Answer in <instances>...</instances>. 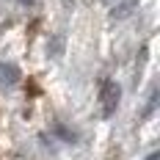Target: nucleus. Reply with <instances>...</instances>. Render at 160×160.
<instances>
[{
  "mask_svg": "<svg viewBox=\"0 0 160 160\" xmlns=\"http://www.w3.org/2000/svg\"><path fill=\"white\" fill-rule=\"evenodd\" d=\"M99 99H102V113H105V116H113L116 108H119V99H122V88H119V83L105 80V83H102V94H99Z\"/></svg>",
  "mask_w": 160,
  "mask_h": 160,
  "instance_id": "obj_1",
  "label": "nucleus"
},
{
  "mask_svg": "<svg viewBox=\"0 0 160 160\" xmlns=\"http://www.w3.org/2000/svg\"><path fill=\"white\" fill-rule=\"evenodd\" d=\"M17 80H19V69H17L14 64H0V83L14 86Z\"/></svg>",
  "mask_w": 160,
  "mask_h": 160,
  "instance_id": "obj_2",
  "label": "nucleus"
},
{
  "mask_svg": "<svg viewBox=\"0 0 160 160\" xmlns=\"http://www.w3.org/2000/svg\"><path fill=\"white\" fill-rule=\"evenodd\" d=\"M155 105H158V91H152V97H149V105H146V111H144V119H146V116H152Z\"/></svg>",
  "mask_w": 160,
  "mask_h": 160,
  "instance_id": "obj_3",
  "label": "nucleus"
},
{
  "mask_svg": "<svg viewBox=\"0 0 160 160\" xmlns=\"http://www.w3.org/2000/svg\"><path fill=\"white\" fill-rule=\"evenodd\" d=\"M19 3H22V6H31V3H33V0H19Z\"/></svg>",
  "mask_w": 160,
  "mask_h": 160,
  "instance_id": "obj_4",
  "label": "nucleus"
},
{
  "mask_svg": "<svg viewBox=\"0 0 160 160\" xmlns=\"http://www.w3.org/2000/svg\"><path fill=\"white\" fill-rule=\"evenodd\" d=\"M149 160H158V155H152V158H149Z\"/></svg>",
  "mask_w": 160,
  "mask_h": 160,
  "instance_id": "obj_5",
  "label": "nucleus"
}]
</instances>
